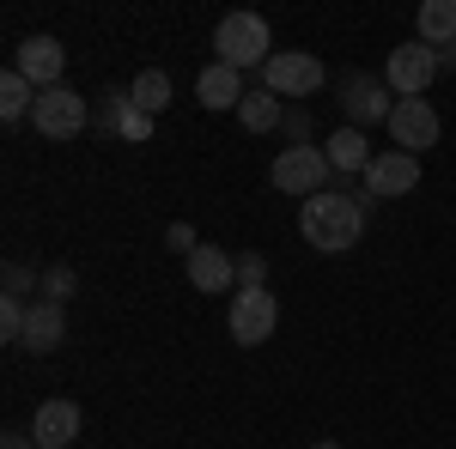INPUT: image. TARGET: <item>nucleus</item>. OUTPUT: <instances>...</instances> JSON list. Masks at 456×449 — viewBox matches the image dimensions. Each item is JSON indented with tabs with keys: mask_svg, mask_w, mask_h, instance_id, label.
<instances>
[{
	"mask_svg": "<svg viewBox=\"0 0 456 449\" xmlns=\"http://www.w3.org/2000/svg\"><path fill=\"white\" fill-rule=\"evenodd\" d=\"M298 231H305V243L311 249H322V255H341V249H353L359 243V231H365V207L353 201V195H311L305 207H298Z\"/></svg>",
	"mask_w": 456,
	"mask_h": 449,
	"instance_id": "obj_1",
	"label": "nucleus"
},
{
	"mask_svg": "<svg viewBox=\"0 0 456 449\" xmlns=\"http://www.w3.org/2000/svg\"><path fill=\"white\" fill-rule=\"evenodd\" d=\"M213 49H219V61L225 68H268L274 55V43H268V19H256V12H232V19H219V31H213Z\"/></svg>",
	"mask_w": 456,
	"mask_h": 449,
	"instance_id": "obj_2",
	"label": "nucleus"
},
{
	"mask_svg": "<svg viewBox=\"0 0 456 449\" xmlns=\"http://www.w3.org/2000/svg\"><path fill=\"white\" fill-rule=\"evenodd\" d=\"M225 328H232V341H238V346L274 341V328H281V298H274L268 285H238V292H232V316H225Z\"/></svg>",
	"mask_w": 456,
	"mask_h": 449,
	"instance_id": "obj_3",
	"label": "nucleus"
},
{
	"mask_svg": "<svg viewBox=\"0 0 456 449\" xmlns=\"http://www.w3.org/2000/svg\"><path fill=\"white\" fill-rule=\"evenodd\" d=\"M384 79H389V92L395 98H426V85L438 79V49L432 43H395L389 49V61H384Z\"/></svg>",
	"mask_w": 456,
	"mask_h": 449,
	"instance_id": "obj_4",
	"label": "nucleus"
},
{
	"mask_svg": "<svg viewBox=\"0 0 456 449\" xmlns=\"http://www.w3.org/2000/svg\"><path fill=\"white\" fill-rule=\"evenodd\" d=\"M329 171H335V164H329V152H322V146H286L281 158H274V188L311 201V195L329 188Z\"/></svg>",
	"mask_w": 456,
	"mask_h": 449,
	"instance_id": "obj_5",
	"label": "nucleus"
},
{
	"mask_svg": "<svg viewBox=\"0 0 456 449\" xmlns=\"http://www.w3.org/2000/svg\"><path fill=\"white\" fill-rule=\"evenodd\" d=\"M262 79H268L274 98H311V92L329 85V68H322L316 55H305V49H281V55L262 68Z\"/></svg>",
	"mask_w": 456,
	"mask_h": 449,
	"instance_id": "obj_6",
	"label": "nucleus"
},
{
	"mask_svg": "<svg viewBox=\"0 0 456 449\" xmlns=\"http://www.w3.org/2000/svg\"><path fill=\"white\" fill-rule=\"evenodd\" d=\"M86 92H68V85H55V92H43L31 109V122H37V134L43 140H73V134H86Z\"/></svg>",
	"mask_w": 456,
	"mask_h": 449,
	"instance_id": "obj_7",
	"label": "nucleus"
},
{
	"mask_svg": "<svg viewBox=\"0 0 456 449\" xmlns=\"http://www.w3.org/2000/svg\"><path fill=\"white\" fill-rule=\"evenodd\" d=\"M389 140H395V152H432L438 146V109L426 104V98H395L389 109Z\"/></svg>",
	"mask_w": 456,
	"mask_h": 449,
	"instance_id": "obj_8",
	"label": "nucleus"
},
{
	"mask_svg": "<svg viewBox=\"0 0 456 449\" xmlns=\"http://www.w3.org/2000/svg\"><path fill=\"white\" fill-rule=\"evenodd\" d=\"M414 182H420V158H414V152H378V158L365 164V195H371V201L414 195Z\"/></svg>",
	"mask_w": 456,
	"mask_h": 449,
	"instance_id": "obj_9",
	"label": "nucleus"
},
{
	"mask_svg": "<svg viewBox=\"0 0 456 449\" xmlns=\"http://www.w3.org/2000/svg\"><path fill=\"white\" fill-rule=\"evenodd\" d=\"M12 68L25 73L37 92H55V85H61V73H68V49H61L55 36H25V43H19V61H12Z\"/></svg>",
	"mask_w": 456,
	"mask_h": 449,
	"instance_id": "obj_10",
	"label": "nucleus"
},
{
	"mask_svg": "<svg viewBox=\"0 0 456 449\" xmlns=\"http://www.w3.org/2000/svg\"><path fill=\"white\" fill-rule=\"evenodd\" d=\"M79 431H86V419H79L73 401H43L37 419H31V444L37 449H68V444H79Z\"/></svg>",
	"mask_w": 456,
	"mask_h": 449,
	"instance_id": "obj_11",
	"label": "nucleus"
},
{
	"mask_svg": "<svg viewBox=\"0 0 456 449\" xmlns=\"http://www.w3.org/2000/svg\"><path fill=\"white\" fill-rule=\"evenodd\" d=\"M68 341V310L61 304H49V298H37L31 316H25V352H55V346Z\"/></svg>",
	"mask_w": 456,
	"mask_h": 449,
	"instance_id": "obj_12",
	"label": "nucleus"
},
{
	"mask_svg": "<svg viewBox=\"0 0 456 449\" xmlns=\"http://www.w3.org/2000/svg\"><path fill=\"white\" fill-rule=\"evenodd\" d=\"M232 279H238L232 249H213V243H201V249L189 255V285H195V292H232Z\"/></svg>",
	"mask_w": 456,
	"mask_h": 449,
	"instance_id": "obj_13",
	"label": "nucleus"
},
{
	"mask_svg": "<svg viewBox=\"0 0 456 449\" xmlns=\"http://www.w3.org/2000/svg\"><path fill=\"white\" fill-rule=\"evenodd\" d=\"M195 98H201L208 109H238L249 98V92H244V73L225 68V61H213V68L195 79Z\"/></svg>",
	"mask_w": 456,
	"mask_h": 449,
	"instance_id": "obj_14",
	"label": "nucleus"
},
{
	"mask_svg": "<svg viewBox=\"0 0 456 449\" xmlns=\"http://www.w3.org/2000/svg\"><path fill=\"white\" fill-rule=\"evenodd\" d=\"M371 158H378V152H371V140L359 134V128H335V134H329V164H335V171H359L365 176Z\"/></svg>",
	"mask_w": 456,
	"mask_h": 449,
	"instance_id": "obj_15",
	"label": "nucleus"
},
{
	"mask_svg": "<svg viewBox=\"0 0 456 449\" xmlns=\"http://www.w3.org/2000/svg\"><path fill=\"white\" fill-rule=\"evenodd\" d=\"M37 98H43V92H37V85H31L19 68L0 73V116H6V122H25V116L37 109Z\"/></svg>",
	"mask_w": 456,
	"mask_h": 449,
	"instance_id": "obj_16",
	"label": "nucleus"
},
{
	"mask_svg": "<svg viewBox=\"0 0 456 449\" xmlns=\"http://www.w3.org/2000/svg\"><path fill=\"white\" fill-rule=\"evenodd\" d=\"M128 104H134V109H146V116H159V109L171 104V79H165L159 68L134 73V85H128Z\"/></svg>",
	"mask_w": 456,
	"mask_h": 449,
	"instance_id": "obj_17",
	"label": "nucleus"
},
{
	"mask_svg": "<svg viewBox=\"0 0 456 449\" xmlns=\"http://www.w3.org/2000/svg\"><path fill=\"white\" fill-rule=\"evenodd\" d=\"M281 98H274V92H249L244 104H238V122H244L249 134H268V128H281Z\"/></svg>",
	"mask_w": 456,
	"mask_h": 449,
	"instance_id": "obj_18",
	"label": "nucleus"
},
{
	"mask_svg": "<svg viewBox=\"0 0 456 449\" xmlns=\"http://www.w3.org/2000/svg\"><path fill=\"white\" fill-rule=\"evenodd\" d=\"M456 36V0H426L420 6V43H451Z\"/></svg>",
	"mask_w": 456,
	"mask_h": 449,
	"instance_id": "obj_19",
	"label": "nucleus"
},
{
	"mask_svg": "<svg viewBox=\"0 0 456 449\" xmlns=\"http://www.w3.org/2000/svg\"><path fill=\"white\" fill-rule=\"evenodd\" d=\"M389 98L378 92V85H365V79H353V98H347V116L353 122H389Z\"/></svg>",
	"mask_w": 456,
	"mask_h": 449,
	"instance_id": "obj_20",
	"label": "nucleus"
},
{
	"mask_svg": "<svg viewBox=\"0 0 456 449\" xmlns=\"http://www.w3.org/2000/svg\"><path fill=\"white\" fill-rule=\"evenodd\" d=\"M116 128L141 146V140L152 134V116H146V109H134V104H128V92H122V98H116Z\"/></svg>",
	"mask_w": 456,
	"mask_h": 449,
	"instance_id": "obj_21",
	"label": "nucleus"
},
{
	"mask_svg": "<svg viewBox=\"0 0 456 449\" xmlns=\"http://www.w3.org/2000/svg\"><path fill=\"white\" fill-rule=\"evenodd\" d=\"M25 316H31L25 298H0V334L6 341H25Z\"/></svg>",
	"mask_w": 456,
	"mask_h": 449,
	"instance_id": "obj_22",
	"label": "nucleus"
},
{
	"mask_svg": "<svg viewBox=\"0 0 456 449\" xmlns=\"http://www.w3.org/2000/svg\"><path fill=\"white\" fill-rule=\"evenodd\" d=\"M73 285H79V279H73V268H49V274H43V298H49V304H68Z\"/></svg>",
	"mask_w": 456,
	"mask_h": 449,
	"instance_id": "obj_23",
	"label": "nucleus"
},
{
	"mask_svg": "<svg viewBox=\"0 0 456 449\" xmlns=\"http://www.w3.org/2000/svg\"><path fill=\"white\" fill-rule=\"evenodd\" d=\"M165 243H171L176 255H195V249H201V243H195V231H189V225H171V231H165Z\"/></svg>",
	"mask_w": 456,
	"mask_h": 449,
	"instance_id": "obj_24",
	"label": "nucleus"
},
{
	"mask_svg": "<svg viewBox=\"0 0 456 449\" xmlns=\"http://www.w3.org/2000/svg\"><path fill=\"white\" fill-rule=\"evenodd\" d=\"M25 292H31V274L19 261H6V298H25Z\"/></svg>",
	"mask_w": 456,
	"mask_h": 449,
	"instance_id": "obj_25",
	"label": "nucleus"
},
{
	"mask_svg": "<svg viewBox=\"0 0 456 449\" xmlns=\"http://www.w3.org/2000/svg\"><path fill=\"white\" fill-rule=\"evenodd\" d=\"M238 279L244 285H262V255H238Z\"/></svg>",
	"mask_w": 456,
	"mask_h": 449,
	"instance_id": "obj_26",
	"label": "nucleus"
},
{
	"mask_svg": "<svg viewBox=\"0 0 456 449\" xmlns=\"http://www.w3.org/2000/svg\"><path fill=\"white\" fill-rule=\"evenodd\" d=\"M0 449H37V444H31V431H6V437H0Z\"/></svg>",
	"mask_w": 456,
	"mask_h": 449,
	"instance_id": "obj_27",
	"label": "nucleus"
},
{
	"mask_svg": "<svg viewBox=\"0 0 456 449\" xmlns=\"http://www.w3.org/2000/svg\"><path fill=\"white\" fill-rule=\"evenodd\" d=\"M311 449H341V444H335V437H316V444Z\"/></svg>",
	"mask_w": 456,
	"mask_h": 449,
	"instance_id": "obj_28",
	"label": "nucleus"
}]
</instances>
